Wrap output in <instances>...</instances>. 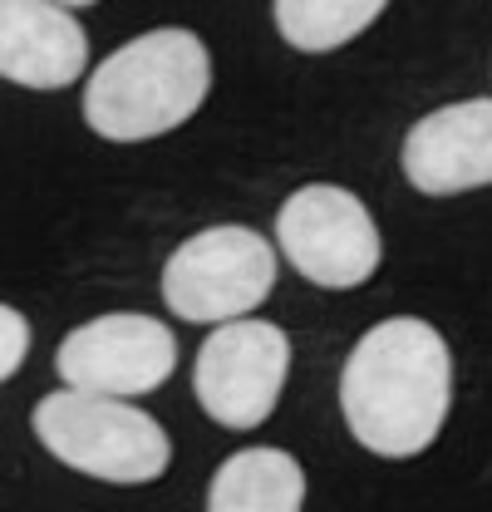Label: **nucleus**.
Returning a JSON list of instances; mask_svg holds the SVG:
<instances>
[{
    "instance_id": "nucleus-1",
    "label": "nucleus",
    "mask_w": 492,
    "mask_h": 512,
    "mask_svg": "<svg viewBox=\"0 0 492 512\" xmlns=\"http://www.w3.org/2000/svg\"><path fill=\"white\" fill-rule=\"evenodd\" d=\"M453 404L448 340L419 316L369 325L340 370V414L374 458H419Z\"/></svg>"
},
{
    "instance_id": "nucleus-2",
    "label": "nucleus",
    "mask_w": 492,
    "mask_h": 512,
    "mask_svg": "<svg viewBox=\"0 0 492 512\" xmlns=\"http://www.w3.org/2000/svg\"><path fill=\"white\" fill-rule=\"evenodd\" d=\"M212 89L207 45L192 30H148L119 45L84 84V119L109 143H143L187 124Z\"/></svg>"
},
{
    "instance_id": "nucleus-3",
    "label": "nucleus",
    "mask_w": 492,
    "mask_h": 512,
    "mask_svg": "<svg viewBox=\"0 0 492 512\" xmlns=\"http://www.w3.org/2000/svg\"><path fill=\"white\" fill-rule=\"evenodd\" d=\"M30 424H35V439L64 468L89 473L99 483H153L173 463V444L163 424L128 399L55 389L35 404Z\"/></svg>"
},
{
    "instance_id": "nucleus-4",
    "label": "nucleus",
    "mask_w": 492,
    "mask_h": 512,
    "mask_svg": "<svg viewBox=\"0 0 492 512\" xmlns=\"http://www.w3.org/2000/svg\"><path fill=\"white\" fill-rule=\"evenodd\" d=\"M276 286V247L256 227H207L187 237L163 266V301L178 320L227 325L246 320Z\"/></svg>"
},
{
    "instance_id": "nucleus-5",
    "label": "nucleus",
    "mask_w": 492,
    "mask_h": 512,
    "mask_svg": "<svg viewBox=\"0 0 492 512\" xmlns=\"http://www.w3.org/2000/svg\"><path fill=\"white\" fill-rule=\"evenodd\" d=\"M276 247L310 286H325V291L365 286L384 256L369 207L350 188H335V183H310L281 202Z\"/></svg>"
},
{
    "instance_id": "nucleus-6",
    "label": "nucleus",
    "mask_w": 492,
    "mask_h": 512,
    "mask_svg": "<svg viewBox=\"0 0 492 512\" xmlns=\"http://www.w3.org/2000/svg\"><path fill=\"white\" fill-rule=\"evenodd\" d=\"M291 370V340L271 320L217 325L192 365V394L222 429H261L276 414V399Z\"/></svg>"
},
{
    "instance_id": "nucleus-7",
    "label": "nucleus",
    "mask_w": 492,
    "mask_h": 512,
    "mask_svg": "<svg viewBox=\"0 0 492 512\" xmlns=\"http://www.w3.org/2000/svg\"><path fill=\"white\" fill-rule=\"evenodd\" d=\"M55 370L64 389L104 394V399H138L163 389L178 370V335L153 316L114 311V316L74 325L55 350Z\"/></svg>"
},
{
    "instance_id": "nucleus-8",
    "label": "nucleus",
    "mask_w": 492,
    "mask_h": 512,
    "mask_svg": "<svg viewBox=\"0 0 492 512\" xmlns=\"http://www.w3.org/2000/svg\"><path fill=\"white\" fill-rule=\"evenodd\" d=\"M404 178L429 197H453L492 183V99L433 109L404 138Z\"/></svg>"
},
{
    "instance_id": "nucleus-9",
    "label": "nucleus",
    "mask_w": 492,
    "mask_h": 512,
    "mask_svg": "<svg viewBox=\"0 0 492 512\" xmlns=\"http://www.w3.org/2000/svg\"><path fill=\"white\" fill-rule=\"evenodd\" d=\"M89 64L84 25L55 0H0V79L64 89Z\"/></svg>"
},
{
    "instance_id": "nucleus-10",
    "label": "nucleus",
    "mask_w": 492,
    "mask_h": 512,
    "mask_svg": "<svg viewBox=\"0 0 492 512\" xmlns=\"http://www.w3.org/2000/svg\"><path fill=\"white\" fill-rule=\"evenodd\" d=\"M301 508H306V468L286 448H242L207 483V512H301Z\"/></svg>"
},
{
    "instance_id": "nucleus-11",
    "label": "nucleus",
    "mask_w": 492,
    "mask_h": 512,
    "mask_svg": "<svg viewBox=\"0 0 492 512\" xmlns=\"http://www.w3.org/2000/svg\"><path fill=\"white\" fill-rule=\"evenodd\" d=\"M389 0H276V30L286 45L306 50V55H325L350 45L355 35H365L369 25L379 20Z\"/></svg>"
},
{
    "instance_id": "nucleus-12",
    "label": "nucleus",
    "mask_w": 492,
    "mask_h": 512,
    "mask_svg": "<svg viewBox=\"0 0 492 512\" xmlns=\"http://www.w3.org/2000/svg\"><path fill=\"white\" fill-rule=\"evenodd\" d=\"M25 355H30V320L0 301V384L10 375H20Z\"/></svg>"
},
{
    "instance_id": "nucleus-13",
    "label": "nucleus",
    "mask_w": 492,
    "mask_h": 512,
    "mask_svg": "<svg viewBox=\"0 0 492 512\" xmlns=\"http://www.w3.org/2000/svg\"><path fill=\"white\" fill-rule=\"evenodd\" d=\"M55 5H64V10H74V5H94V0H55Z\"/></svg>"
}]
</instances>
